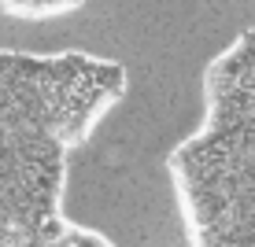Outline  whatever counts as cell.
I'll return each mask as SVG.
<instances>
[{"mask_svg":"<svg viewBox=\"0 0 255 247\" xmlns=\"http://www.w3.org/2000/svg\"><path fill=\"white\" fill-rule=\"evenodd\" d=\"M126 67L0 48V247H115L63 214L70 152L126 96Z\"/></svg>","mask_w":255,"mask_h":247,"instance_id":"obj_1","label":"cell"},{"mask_svg":"<svg viewBox=\"0 0 255 247\" xmlns=\"http://www.w3.org/2000/svg\"><path fill=\"white\" fill-rule=\"evenodd\" d=\"M189 247H255V30L204 70V118L166 159Z\"/></svg>","mask_w":255,"mask_h":247,"instance_id":"obj_2","label":"cell"},{"mask_svg":"<svg viewBox=\"0 0 255 247\" xmlns=\"http://www.w3.org/2000/svg\"><path fill=\"white\" fill-rule=\"evenodd\" d=\"M82 4L85 0H0V11L7 19H22V22H48L78 11Z\"/></svg>","mask_w":255,"mask_h":247,"instance_id":"obj_3","label":"cell"}]
</instances>
